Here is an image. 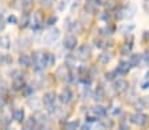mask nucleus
Returning <instances> with one entry per match:
<instances>
[{
  "label": "nucleus",
  "mask_w": 149,
  "mask_h": 130,
  "mask_svg": "<svg viewBox=\"0 0 149 130\" xmlns=\"http://www.w3.org/2000/svg\"><path fill=\"white\" fill-rule=\"evenodd\" d=\"M32 59H33V67L36 71H41L45 67H48V65H46V55H44V53L41 50L34 51Z\"/></svg>",
  "instance_id": "1"
},
{
  "label": "nucleus",
  "mask_w": 149,
  "mask_h": 130,
  "mask_svg": "<svg viewBox=\"0 0 149 130\" xmlns=\"http://www.w3.org/2000/svg\"><path fill=\"white\" fill-rule=\"evenodd\" d=\"M130 117H131L130 121L132 122V124L137 125V126H144V125H146V122H148V116H145L144 113H141L140 110L132 113Z\"/></svg>",
  "instance_id": "2"
},
{
  "label": "nucleus",
  "mask_w": 149,
  "mask_h": 130,
  "mask_svg": "<svg viewBox=\"0 0 149 130\" xmlns=\"http://www.w3.org/2000/svg\"><path fill=\"white\" fill-rule=\"evenodd\" d=\"M59 36H61V30H59V29H57V28L52 29V30H49L48 33L45 34V37H44V43H45V45H53L59 38Z\"/></svg>",
  "instance_id": "3"
},
{
  "label": "nucleus",
  "mask_w": 149,
  "mask_h": 130,
  "mask_svg": "<svg viewBox=\"0 0 149 130\" xmlns=\"http://www.w3.org/2000/svg\"><path fill=\"white\" fill-rule=\"evenodd\" d=\"M56 76L58 78L59 80H70V67H69L68 65H62V66H59L58 68H57V71H56Z\"/></svg>",
  "instance_id": "4"
},
{
  "label": "nucleus",
  "mask_w": 149,
  "mask_h": 130,
  "mask_svg": "<svg viewBox=\"0 0 149 130\" xmlns=\"http://www.w3.org/2000/svg\"><path fill=\"white\" fill-rule=\"evenodd\" d=\"M12 85H13V88L16 91L23 89L25 87V84H24V74H21L20 71H16L13 74V78H12Z\"/></svg>",
  "instance_id": "5"
},
{
  "label": "nucleus",
  "mask_w": 149,
  "mask_h": 130,
  "mask_svg": "<svg viewBox=\"0 0 149 130\" xmlns=\"http://www.w3.org/2000/svg\"><path fill=\"white\" fill-rule=\"evenodd\" d=\"M91 58V47L88 45H82L78 49V59L81 61H88Z\"/></svg>",
  "instance_id": "6"
},
{
  "label": "nucleus",
  "mask_w": 149,
  "mask_h": 130,
  "mask_svg": "<svg viewBox=\"0 0 149 130\" xmlns=\"http://www.w3.org/2000/svg\"><path fill=\"white\" fill-rule=\"evenodd\" d=\"M123 13H124V19H128V20L133 19L136 14V4L130 1V3L123 8Z\"/></svg>",
  "instance_id": "7"
},
{
  "label": "nucleus",
  "mask_w": 149,
  "mask_h": 130,
  "mask_svg": "<svg viewBox=\"0 0 149 130\" xmlns=\"http://www.w3.org/2000/svg\"><path fill=\"white\" fill-rule=\"evenodd\" d=\"M77 43H78L77 37L73 36V34H68L65 37V40H63V47L68 49V50H74L77 47Z\"/></svg>",
  "instance_id": "8"
},
{
  "label": "nucleus",
  "mask_w": 149,
  "mask_h": 130,
  "mask_svg": "<svg viewBox=\"0 0 149 130\" xmlns=\"http://www.w3.org/2000/svg\"><path fill=\"white\" fill-rule=\"evenodd\" d=\"M29 45H31V40H29V37L21 36V37H19L17 41H16V50L21 51V50H24V49L28 47Z\"/></svg>",
  "instance_id": "9"
},
{
  "label": "nucleus",
  "mask_w": 149,
  "mask_h": 130,
  "mask_svg": "<svg viewBox=\"0 0 149 130\" xmlns=\"http://www.w3.org/2000/svg\"><path fill=\"white\" fill-rule=\"evenodd\" d=\"M33 29L34 30H38L42 26V24H44V13H42L41 11H37L36 13L33 14Z\"/></svg>",
  "instance_id": "10"
},
{
  "label": "nucleus",
  "mask_w": 149,
  "mask_h": 130,
  "mask_svg": "<svg viewBox=\"0 0 149 130\" xmlns=\"http://www.w3.org/2000/svg\"><path fill=\"white\" fill-rule=\"evenodd\" d=\"M128 87H130V85H128V82H125L124 79H118V80H115V83H113V88H115V91L119 92V94L127 91Z\"/></svg>",
  "instance_id": "11"
},
{
  "label": "nucleus",
  "mask_w": 149,
  "mask_h": 130,
  "mask_svg": "<svg viewBox=\"0 0 149 130\" xmlns=\"http://www.w3.org/2000/svg\"><path fill=\"white\" fill-rule=\"evenodd\" d=\"M59 100H61L63 104H69V102L73 100V94H71V91L69 88H63L59 95Z\"/></svg>",
  "instance_id": "12"
},
{
  "label": "nucleus",
  "mask_w": 149,
  "mask_h": 130,
  "mask_svg": "<svg viewBox=\"0 0 149 130\" xmlns=\"http://www.w3.org/2000/svg\"><path fill=\"white\" fill-rule=\"evenodd\" d=\"M131 70V65L130 62H124V61H121L120 63H119L118 68H116V71H118L119 75H125V74H128Z\"/></svg>",
  "instance_id": "13"
},
{
  "label": "nucleus",
  "mask_w": 149,
  "mask_h": 130,
  "mask_svg": "<svg viewBox=\"0 0 149 130\" xmlns=\"http://www.w3.org/2000/svg\"><path fill=\"white\" fill-rule=\"evenodd\" d=\"M94 100H95L96 102H102L104 100V88L102 87V85L96 87L95 92H94Z\"/></svg>",
  "instance_id": "14"
},
{
  "label": "nucleus",
  "mask_w": 149,
  "mask_h": 130,
  "mask_svg": "<svg viewBox=\"0 0 149 130\" xmlns=\"http://www.w3.org/2000/svg\"><path fill=\"white\" fill-rule=\"evenodd\" d=\"M141 59H143V55H141V54H132L130 58L131 67H139V66L141 65Z\"/></svg>",
  "instance_id": "15"
},
{
  "label": "nucleus",
  "mask_w": 149,
  "mask_h": 130,
  "mask_svg": "<svg viewBox=\"0 0 149 130\" xmlns=\"http://www.w3.org/2000/svg\"><path fill=\"white\" fill-rule=\"evenodd\" d=\"M98 59L102 65H108V63L111 62V59H112V54L108 53V51H103V53L99 55Z\"/></svg>",
  "instance_id": "16"
},
{
  "label": "nucleus",
  "mask_w": 149,
  "mask_h": 130,
  "mask_svg": "<svg viewBox=\"0 0 149 130\" xmlns=\"http://www.w3.org/2000/svg\"><path fill=\"white\" fill-rule=\"evenodd\" d=\"M133 107H135L136 110H144L148 108L146 105V101L144 99H140V97H136V100L133 101Z\"/></svg>",
  "instance_id": "17"
},
{
  "label": "nucleus",
  "mask_w": 149,
  "mask_h": 130,
  "mask_svg": "<svg viewBox=\"0 0 149 130\" xmlns=\"http://www.w3.org/2000/svg\"><path fill=\"white\" fill-rule=\"evenodd\" d=\"M54 100H56V96H54L53 92H46V94L44 95L42 102H44L46 107H49V105H53L54 104Z\"/></svg>",
  "instance_id": "18"
},
{
  "label": "nucleus",
  "mask_w": 149,
  "mask_h": 130,
  "mask_svg": "<svg viewBox=\"0 0 149 130\" xmlns=\"http://www.w3.org/2000/svg\"><path fill=\"white\" fill-rule=\"evenodd\" d=\"M98 7L99 6H96L93 0H90V1L86 3V6H84V11L90 14H94V13H96V11H98Z\"/></svg>",
  "instance_id": "19"
},
{
  "label": "nucleus",
  "mask_w": 149,
  "mask_h": 130,
  "mask_svg": "<svg viewBox=\"0 0 149 130\" xmlns=\"http://www.w3.org/2000/svg\"><path fill=\"white\" fill-rule=\"evenodd\" d=\"M31 62H32V59L29 55H26V54H21V55H20V58H19L20 66H23V67H29V66H31Z\"/></svg>",
  "instance_id": "20"
},
{
  "label": "nucleus",
  "mask_w": 149,
  "mask_h": 130,
  "mask_svg": "<svg viewBox=\"0 0 149 130\" xmlns=\"http://www.w3.org/2000/svg\"><path fill=\"white\" fill-rule=\"evenodd\" d=\"M70 29L74 34H82V32H83V26L79 21H73L70 25Z\"/></svg>",
  "instance_id": "21"
},
{
  "label": "nucleus",
  "mask_w": 149,
  "mask_h": 130,
  "mask_svg": "<svg viewBox=\"0 0 149 130\" xmlns=\"http://www.w3.org/2000/svg\"><path fill=\"white\" fill-rule=\"evenodd\" d=\"M11 38H9L8 36H1L0 37V47L1 49H6V50H8L9 47H11Z\"/></svg>",
  "instance_id": "22"
},
{
  "label": "nucleus",
  "mask_w": 149,
  "mask_h": 130,
  "mask_svg": "<svg viewBox=\"0 0 149 130\" xmlns=\"http://www.w3.org/2000/svg\"><path fill=\"white\" fill-rule=\"evenodd\" d=\"M34 118H36V121H37V124L38 125H45V124H48L49 122L48 116L44 114V113H41V112H37L36 116H34Z\"/></svg>",
  "instance_id": "23"
},
{
  "label": "nucleus",
  "mask_w": 149,
  "mask_h": 130,
  "mask_svg": "<svg viewBox=\"0 0 149 130\" xmlns=\"http://www.w3.org/2000/svg\"><path fill=\"white\" fill-rule=\"evenodd\" d=\"M28 107L31 108L32 110H38L40 108H41V101H40L38 99H36V97H32L28 101Z\"/></svg>",
  "instance_id": "24"
},
{
  "label": "nucleus",
  "mask_w": 149,
  "mask_h": 130,
  "mask_svg": "<svg viewBox=\"0 0 149 130\" xmlns=\"http://www.w3.org/2000/svg\"><path fill=\"white\" fill-rule=\"evenodd\" d=\"M24 117H25V112H24V109H16V110L13 112V118H15V121L23 122V121H24Z\"/></svg>",
  "instance_id": "25"
},
{
  "label": "nucleus",
  "mask_w": 149,
  "mask_h": 130,
  "mask_svg": "<svg viewBox=\"0 0 149 130\" xmlns=\"http://www.w3.org/2000/svg\"><path fill=\"white\" fill-rule=\"evenodd\" d=\"M24 3H25V0H13L11 3V7L13 9H17V11H23Z\"/></svg>",
  "instance_id": "26"
},
{
  "label": "nucleus",
  "mask_w": 149,
  "mask_h": 130,
  "mask_svg": "<svg viewBox=\"0 0 149 130\" xmlns=\"http://www.w3.org/2000/svg\"><path fill=\"white\" fill-rule=\"evenodd\" d=\"M93 110L99 116V118H103V117H106V113H107V112H106V109H104L103 107H100V105H98V107H94Z\"/></svg>",
  "instance_id": "27"
},
{
  "label": "nucleus",
  "mask_w": 149,
  "mask_h": 130,
  "mask_svg": "<svg viewBox=\"0 0 149 130\" xmlns=\"http://www.w3.org/2000/svg\"><path fill=\"white\" fill-rule=\"evenodd\" d=\"M81 126V124H79L78 120H74V121H70V122H66L65 124V127L69 130H73V129H78V127Z\"/></svg>",
  "instance_id": "28"
},
{
  "label": "nucleus",
  "mask_w": 149,
  "mask_h": 130,
  "mask_svg": "<svg viewBox=\"0 0 149 130\" xmlns=\"http://www.w3.org/2000/svg\"><path fill=\"white\" fill-rule=\"evenodd\" d=\"M131 50H132V43L130 42V43H125V45H123L120 53H121V55H130Z\"/></svg>",
  "instance_id": "29"
},
{
  "label": "nucleus",
  "mask_w": 149,
  "mask_h": 130,
  "mask_svg": "<svg viewBox=\"0 0 149 130\" xmlns=\"http://www.w3.org/2000/svg\"><path fill=\"white\" fill-rule=\"evenodd\" d=\"M36 124H37L36 118H34V117H32V118H28L25 122H24V127H25V129H33Z\"/></svg>",
  "instance_id": "30"
},
{
  "label": "nucleus",
  "mask_w": 149,
  "mask_h": 130,
  "mask_svg": "<svg viewBox=\"0 0 149 130\" xmlns=\"http://www.w3.org/2000/svg\"><path fill=\"white\" fill-rule=\"evenodd\" d=\"M23 94L25 95L26 97H33V94H34L33 87H31V85H26V87H24L23 88Z\"/></svg>",
  "instance_id": "31"
},
{
  "label": "nucleus",
  "mask_w": 149,
  "mask_h": 130,
  "mask_svg": "<svg viewBox=\"0 0 149 130\" xmlns=\"http://www.w3.org/2000/svg\"><path fill=\"white\" fill-rule=\"evenodd\" d=\"M65 63L70 68H74V67H75V58H74L73 55H68V57L65 58Z\"/></svg>",
  "instance_id": "32"
},
{
  "label": "nucleus",
  "mask_w": 149,
  "mask_h": 130,
  "mask_svg": "<svg viewBox=\"0 0 149 130\" xmlns=\"http://www.w3.org/2000/svg\"><path fill=\"white\" fill-rule=\"evenodd\" d=\"M54 63H56V57H54V54H46V65H48V67L54 66Z\"/></svg>",
  "instance_id": "33"
},
{
  "label": "nucleus",
  "mask_w": 149,
  "mask_h": 130,
  "mask_svg": "<svg viewBox=\"0 0 149 130\" xmlns=\"http://www.w3.org/2000/svg\"><path fill=\"white\" fill-rule=\"evenodd\" d=\"M149 65V50H146L143 55V59H141V67H145V66Z\"/></svg>",
  "instance_id": "34"
},
{
  "label": "nucleus",
  "mask_w": 149,
  "mask_h": 130,
  "mask_svg": "<svg viewBox=\"0 0 149 130\" xmlns=\"http://www.w3.org/2000/svg\"><path fill=\"white\" fill-rule=\"evenodd\" d=\"M104 7H106L107 11H113V9L116 8L115 0H108V1H106V3H104Z\"/></svg>",
  "instance_id": "35"
},
{
  "label": "nucleus",
  "mask_w": 149,
  "mask_h": 130,
  "mask_svg": "<svg viewBox=\"0 0 149 130\" xmlns=\"http://www.w3.org/2000/svg\"><path fill=\"white\" fill-rule=\"evenodd\" d=\"M90 96H91L90 85H84V91H83V94H82V97H83V100H87V99H90Z\"/></svg>",
  "instance_id": "36"
},
{
  "label": "nucleus",
  "mask_w": 149,
  "mask_h": 130,
  "mask_svg": "<svg viewBox=\"0 0 149 130\" xmlns=\"http://www.w3.org/2000/svg\"><path fill=\"white\" fill-rule=\"evenodd\" d=\"M32 6H33V3H32V1H29V0H25V3H24V7H23V12L28 13V12L31 11Z\"/></svg>",
  "instance_id": "37"
},
{
  "label": "nucleus",
  "mask_w": 149,
  "mask_h": 130,
  "mask_svg": "<svg viewBox=\"0 0 149 130\" xmlns=\"http://www.w3.org/2000/svg\"><path fill=\"white\" fill-rule=\"evenodd\" d=\"M54 0H41V7H44V8H50L52 6H53Z\"/></svg>",
  "instance_id": "38"
},
{
  "label": "nucleus",
  "mask_w": 149,
  "mask_h": 130,
  "mask_svg": "<svg viewBox=\"0 0 149 130\" xmlns=\"http://www.w3.org/2000/svg\"><path fill=\"white\" fill-rule=\"evenodd\" d=\"M135 29V25H127V26H123V28H120L119 30H120V33H123V34H128L127 32H131V30H133Z\"/></svg>",
  "instance_id": "39"
},
{
  "label": "nucleus",
  "mask_w": 149,
  "mask_h": 130,
  "mask_svg": "<svg viewBox=\"0 0 149 130\" xmlns=\"http://www.w3.org/2000/svg\"><path fill=\"white\" fill-rule=\"evenodd\" d=\"M100 33L103 34V36H110V34H112V29L111 28H103V29H100Z\"/></svg>",
  "instance_id": "40"
},
{
  "label": "nucleus",
  "mask_w": 149,
  "mask_h": 130,
  "mask_svg": "<svg viewBox=\"0 0 149 130\" xmlns=\"http://www.w3.org/2000/svg\"><path fill=\"white\" fill-rule=\"evenodd\" d=\"M0 62H1V63H7V65H8V63L12 62V59L8 57V55H3V57L0 58Z\"/></svg>",
  "instance_id": "41"
},
{
  "label": "nucleus",
  "mask_w": 149,
  "mask_h": 130,
  "mask_svg": "<svg viewBox=\"0 0 149 130\" xmlns=\"http://www.w3.org/2000/svg\"><path fill=\"white\" fill-rule=\"evenodd\" d=\"M6 92H7V85H6V83H0V95L3 96Z\"/></svg>",
  "instance_id": "42"
},
{
  "label": "nucleus",
  "mask_w": 149,
  "mask_h": 130,
  "mask_svg": "<svg viewBox=\"0 0 149 130\" xmlns=\"http://www.w3.org/2000/svg\"><path fill=\"white\" fill-rule=\"evenodd\" d=\"M113 75H119L118 71H116V70H115V71H111V72H108L107 75H106V78H107V79H110V80H112L113 78H115Z\"/></svg>",
  "instance_id": "43"
},
{
  "label": "nucleus",
  "mask_w": 149,
  "mask_h": 130,
  "mask_svg": "<svg viewBox=\"0 0 149 130\" xmlns=\"http://www.w3.org/2000/svg\"><path fill=\"white\" fill-rule=\"evenodd\" d=\"M8 23H9V24H17V17L13 16V14L8 16Z\"/></svg>",
  "instance_id": "44"
},
{
  "label": "nucleus",
  "mask_w": 149,
  "mask_h": 130,
  "mask_svg": "<svg viewBox=\"0 0 149 130\" xmlns=\"http://www.w3.org/2000/svg\"><path fill=\"white\" fill-rule=\"evenodd\" d=\"M143 8H144V11H145L146 13H149V0H144Z\"/></svg>",
  "instance_id": "45"
},
{
  "label": "nucleus",
  "mask_w": 149,
  "mask_h": 130,
  "mask_svg": "<svg viewBox=\"0 0 149 130\" xmlns=\"http://www.w3.org/2000/svg\"><path fill=\"white\" fill-rule=\"evenodd\" d=\"M141 89H144V91L149 89V79H146V82L141 83Z\"/></svg>",
  "instance_id": "46"
},
{
  "label": "nucleus",
  "mask_w": 149,
  "mask_h": 130,
  "mask_svg": "<svg viewBox=\"0 0 149 130\" xmlns=\"http://www.w3.org/2000/svg\"><path fill=\"white\" fill-rule=\"evenodd\" d=\"M54 23H57V17L56 16H52L50 19H49V21H48V25H53Z\"/></svg>",
  "instance_id": "47"
},
{
  "label": "nucleus",
  "mask_w": 149,
  "mask_h": 130,
  "mask_svg": "<svg viewBox=\"0 0 149 130\" xmlns=\"http://www.w3.org/2000/svg\"><path fill=\"white\" fill-rule=\"evenodd\" d=\"M112 113L115 114V116H116V114H120V113H121V108H120V107H116L115 109L112 110Z\"/></svg>",
  "instance_id": "48"
},
{
  "label": "nucleus",
  "mask_w": 149,
  "mask_h": 130,
  "mask_svg": "<svg viewBox=\"0 0 149 130\" xmlns=\"http://www.w3.org/2000/svg\"><path fill=\"white\" fill-rule=\"evenodd\" d=\"M4 28H6V24H4L3 19L0 17V32H1V30H4Z\"/></svg>",
  "instance_id": "49"
},
{
  "label": "nucleus",
  "mask_w": 149,
  "mask_h": 130,
  "mask_svg": "<svg viewBox=\"0 0 149 130\" xmlns=\"http://www.w3.org/2000/svg\"><path fill=\"white\" fill-rule=\"evenodd\" d=\"M100 19H103V20H106V21H107L108 19H110V14H108L107 12H106V13H104V14H102V16H100Z\"/></svg>",
  "instance_id": "50"
},
{
  "label": "nucleus",
  "mask_w": 149,
  "mask_h": 130,
  "mask_svg": "<svg viewBox=\"0 0 149 130\" xmlns=\"http://www.w3.org/2000/svg\"><path fill=\"white\" fill-rule=\"evenodd\" d=\"M4 105V100H3V96H0V109H1V107Z\"/></svg>",
  "instance_id": "51"
},
{
  "label": "nucleus",
  "mask_w": 149,
  "mask_h": 130,
  "mask_svg": "<svg viewBox=\"0 0 149 130\" xmlns=\"http://www.w3.org/2000/svg\"><path fill=\"white\" fill-rule=\"evenodd\" d=\"M82 129H90V125H88V124H84L83 126H82Z\"/></svg>",
  "instance_id": "52"
},
{
  "label": "nucleus",
  "mask_w": 149,
  "mask_h": 130,
  "mask_svg": "<svg viewBox=\"0 0 149 130\" xmlns=\"http://www.w3.org/2000/svg\"><path fill=\"white\" fill-rule=\"evenodd\" d=\"M144 34H145V36H144V38H145V40H148V38H149V32H145Z\"/></svg>",
  "instance_id": "53"
},
{
  "label": "nucleus",
  "mask_w": 149,
  "mask_h": 130,
  "mask_svg": "<svg viewBox=\"0 0 149 130\" xmlns=\"http://www.w3.org/2000/svg\"><path fill=\"white\" fill-rule=\"evenodd\" d=\"M1 120H3V114H1V109H0V122H1Z\"/></svg>",
  "instance_id": "54"
},
{
  "label": "nucleus",
  "mask_w": 149,
  "mask_h": 130,
  "mask_svg": "<svg viewBox=\"0 0 149 130\" xmlns=\"http://www.w3.org/2000/svg\"><path fill=\"white\" fill-rule=\"evenodd\" d=\"M146 79H149V71L146 72Z\"/></svg>",
  "instance_id": "55"
}]
</instances>
